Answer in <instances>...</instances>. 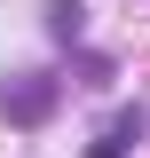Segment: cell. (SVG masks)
<instances>
[{"label":"cell","mask_w":150,"mask_h":158,"mask_svg":"<svg viewBox=\"0 0 150 158\" xmlns=\"http://www.w3.org/2000/svg\"><path fill=\"white\" fill-rule=\"evenodd\" d=\"M48 32H56V40H79V32H87V8H79V0H48Z\"/></svg>","instance_id":"cell-3"},{"label":"cell","mask_w":150,"mask_h":158,"mask_svg":"<svg viewBox=\"0 0 150 158\" xmlns=\"http://www.w3.org/2000/svg\"><path fill=\"white\" fill-rule=\"evenodd\" d=\"M48 111H56V79L24 71V79H8V87H0V118H16V127H40Z\"/></svg>","instance_id":"cell-1"},{"label":"cell","mask_w":150,"mask_h":158,"mask_svg":"<svg viewBox=\"0 0 150 158\" xmlns=\"http://www.w3.org/2000/svg\"><path fill=\"white\" fill-rule=\"evenodd\" d=\"M142 127H150L142 111H119V118H103V127H95V142H87V158H127L134 142H142Z\"/></svg>","instance_id":"cell-2"}]
</instances>
